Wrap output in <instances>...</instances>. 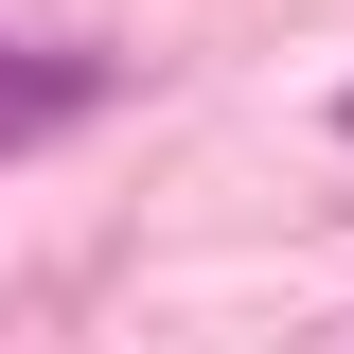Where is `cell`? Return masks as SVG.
I'll return each instance as SVG.
<instances>
[{"mask_svg":"<svg viewBox=\"0 0 354 354\" xmlns=\"http://www.w3.org/2000/svg\"><path fill=\"white\" fill-rule=\"evenodd\" d=\"M337 124H354V106H337Z\"/></svg>","mask_w":354,"mask_h":354,"instance_id":"7a4b0ae2","label":"cell"},{"mask_svg":"<svg viewBox=\"0 0 354 354\" xmlns=\"http://www.w3.org/2000/svg\"><path fill=\"white\" fill-rule=\"evenodd\" d=\"M88 106V71H0V142H36V124H71Z\"/></svg>","mask_w":354,"mask_h":354,"instance_id":"6da1fadb","label":"cell"}]
</instances>
